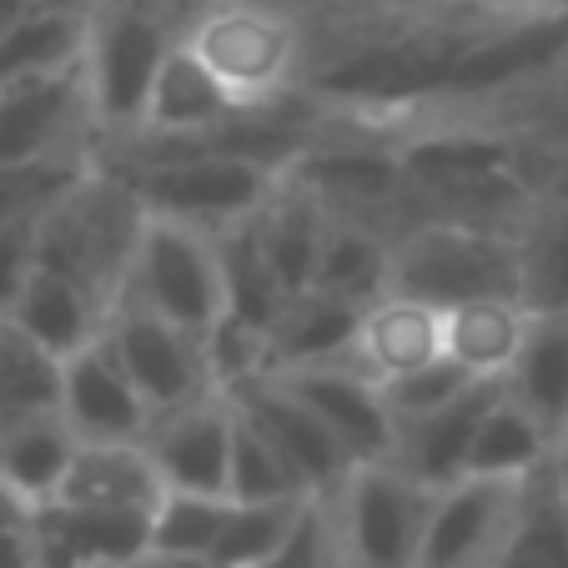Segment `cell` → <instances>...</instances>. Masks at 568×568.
Here are the masks:
<instances>
[{"label": "cell", "instance_id": "cell-1", "mask_svg": "<svg viewBox=\"0 0 568 568\" xmlns=\"http://www.w3.org/2000/svg\"><path fill=\"white\" fill-rule=\"evenodd\" d=\"M182 41H186V21L172 0H101L87 16L81 65H87L101 146L131 136L141 126L156 71Z\"/></svg>", "mask_w": 568, "mask_h": 568}, {"label": "cell", "instance_id": "cell-2", "mask_svg": "<svg viewBox=\"0 0 568 568\" xmlns=\"http://www.w3.org/2000/svg\"><path fill=\"white\" fill-rule=\"evenodd\" d=\"M433 307H458L473 297H514L518 247L514 226L463 222V216H418L393 236V287Z\"/></svg>", "mask_w": 568, "mask_h": 568}, {"label": "cell", "instance_id": "cell-3", "mask_svg": "<svg viewBox=\"0 0 568 568\" xmlns=\"http://www.w3.org/2000/svg\"><path fill=\"white\" fill-rule=\"evenodd\" d=\"M186 45L242 106L267 111L297 91L307 65V36L297 16L272 0H226L186 26Z\"/></svg>", "mask_w": 568, "mask_h": 568}, {"label": "cell", "instance_id": "cell-4", "mask_svg": "<svg viewBox=\"0 0 568 568\" xmlns=\"http://www.w3.org/2000/svg\"><path fill=\"white\" fill-rule=\"evenodd\" d=\"M141 226H146V206L126 186V176L91 161V172L41 216V262L116 302L136 257Z\"/></svg>", "mask_w": 568, "mask_h": 568}, {"label": "cell", "instance_id": "cell-5", "mask_svg": "<svg viewBox=\"0 0 568 568\" xmlns=\"http://www.w3.org/2000/svg\"><path fill=\"white\" fill-rule=\"evenodd\" d=\"M121 297L161 312V317L186 327L192 337H206L216 327V317L226 312L216 236L202 232V226L146 212V226H141V242H136V257H131Z\"/></svg>", "mask_w": 568, "mask_h": 568}, {"label": "cell", "instance_id": "cell-6", "mask_svg": "<svg viewBox=\"0 0 568 568\" xmlns=\"http://www.w3.org/2000/svg\"><path fill=\"white\" fill-rule=\"evenodd\" d=\"M433 494L438 488L403 473L393 458L357 463L343 478V488L327 494L337 514V534H343V548H347V564L353 568H418Z\"/></svg>", "mask_w": 568, "mask_h": 568}, {"label": "cell", "instance_id": "cell-7", "mask_svg": "<svg viewBox=\"0 0 568 568\" xmlns=\"http://www.w3.org/2000/svg\"><path fill=\"white\" fill-rule=\"evenodd\" d=\"M101 131L91 111L87 65L0 87V166H36L61 156H97Z\"/></svg>", "mask_w": 568, "mask_h": 568}, {"label": "cell", "instance_id": "cell-8", "mask_svg": "<svg viewBox=\"0 0 568 568\" xmlns=\"http://www.w3.org/2000/svg\"><path fill=\"white\" fill-rule=\"evenodd\" d=\"M544 478V473H538ZM538 478H483L463 473L433 494L418 568H494Z\"/></svg>", "mask_w": 568, "mask_h": 568}, {"label": "cell", "instance_id": "cell-9", "mask_svg": "<svg viewBox=\"0 0 568 568\" xmlns=\"http://www.w3.org/2000/svg\"><path fill=\"white\" fill-rule=\"evenodd\" d=\"M106 343L116 347L121 367L131 373L136 393L146 397L151 423L216 387L202 353V337H192L186 327H176V322H166L161 312L141 307L131 297H116V307H111Z\"/></svg>", "mask_w": 568, "mask_h": 568}, {"label": "cell", "instance_id": "cell-10", "mask_svg": "<svg viewBox=\"0 0 568 568\" xmlns=\"http://www.w3.org/2000/svg\"><path fill=\"white\" fill-rule=\"evenodd\" d=\"M272 377H282L327 423V433L343 443L353 463L393 458L397 423L383 397V383H373L353 357H333V363H312V367H282Z\"/></svg>", "mask_w": 568, "mask_h": 568}, {"label": "cell", "instance_id": "cell-11", "mask_svg": "<svg viewBox=\"0 0 568 568\" xmlns=\"http://www.w3.org/2000/svg\"><path fill=\"white\" fill-rule=\"evenodd\" d=\"M232 403H236V413L302 473V483H307L312 494H337L343 478L357 468L343 443L327 433V423H322L282 377H272V373L247 377L242 387H232Z\"/></svg>", "mask_w": 568, "mask_h": 568}, {"label": "cell", "instance_id": "cell-12", "mask_svg": "<svg viewBox=\"0 0 568 568\" xmlns=\"http://www.w3.org/2000/svg\"><path fill=\"white\" fill-rule=\"evenodd\" d=\"M61 413L81 443H146L151 408L106 333L61 363Z\"/></svg>", "mask_w": 568, "mask_h": 568}, {"label": "cell", "instance_id": "cell-13", "mask_svg": "<svg viewBox=\"0 0 568 568\" xmlns=\"http://www.w3.org/2000/svg\"><path fill=\"white\" fill-rule=\"evenodd\" d=\"M232 443H236V403L222 387L156 418L146 433V448L161 468V483L166 488H192V494H226V483H232Z\"/></svg>", "mask_w": 568, "mask_h": 568}, {"label": "cell", "instance_id": "cell-14", "mask_svg": "<svg viewBox=\"0 0 568 568\" xmlns=\"http://www.w3.org/2000/svg\"><path fill=\"white\" fill-rule=\"evenodd\" d=\"M347 357L373 383H393L403 373H418V367L448 357V312L423 297H408V292H383L377 302L363 307L357 343Z\"/></svg>", "mask_w": 568, "mask_h": 568}, {"label": "cell", "instance_id": "cell-15", "mask_svg": "<svg viewBox=\"0 0 568 568\" xmlns=\"http://www.w3.org/2000/svg\"><path fill=\"white\" fill-rule=\"evenodd\" d=\"M252 106L232 97V91L206 71V61L192 45H176L166 65L156 71V87L146 97L141 126L131 136H156V141H182V136H212V131L242 121Z\"/></svg>", "mask_w": 568, "mask_h": 568}, {"label": "cell", "instance_id": "cell-16", "mask_svg": "<svg viewBox=\"0 0 568 568\" xmlns=\"http://www.w3.org/2000/svg\"><path fill=\"white\" fill-rule=\"evenodd\" d=\"M111 307H116V302L101 297V292L87 287L81 277L36 262L31 282L21 287V297H16V307H11V322L21 333H31L41 347H51L55 357H71L106 333Z\"/></svg>", "mask_w": 568, "mask_h": 568}, {"label": "cell", "instance_id": "cell-17", "mask_svg": "<svg viewBox=\"0 0 568 568\" xmlns=\"http://www.w3.org/2000/svg\"><path fill=\"white\" fill-rule=\"evenodd\" d=\"M504 393V377H483L468 393H458L448 408L428 413V418L397 428V448L393 463L403 473H413L428 488H448L453 478L468 473V453H473V433H478L483 413L494 408V397Z\"/></svg>", "mask_w": 568, "mask_h": 568}, {"label": "cell", "instance_id": "cell-18", "mask_svg": "<svg viewBox=\"0 0 568 568\" xmlns=\"http://www.w3.org/2000/svg\"><path fill=\"white\" fill-rule=\"evenodd\" d=\"M26 514H31L36 548L51 558H97V564L126 568L151 548V514H136V508H91L51 498Z\"/></svg>", "mask_w": 568, "mask_h": 568}, {"label": "cell", "instance_id": "cell-19", "mask_svg": "<svg viewBox=\"0 0 568 568\" xmlns=\"http://www.w3.org/2000/svg\"><path fill=\"white\" fill-rule=\"evenodd\" d=\"M81 438L65 423V413H36V418L6 423L0 428V494L16 498L21 508H41L61 494L71 473Z\"/></svg>", "mask_w": 568, "mask_h": 568}, {"label": "cell", "instance_id": "cell-20", "mask_svg": "<svg viewBox=\"0 0 568 568\" xmlns=\"http://www.w3.org/2000/svg\"><path fill=\"white\" fill-rule=\"evenodd\" d=\"M327 226H333L327 202L282 172L277 192H272L267 206L252 216V232H257L267 262L277 267V277L287 282V292L312 287V277H317V257H322V242H327Z\"/></svg>", "mask_w": 568, "mask_h": 568}, {"label": "cell", "instance_id": "cell-21", "mask_svg": "<svg viewBox=\"0 0 568 568\" xmlns=\"http://www.w3.org/2000/svg\"><path fill=\"white\" fill-rule=\"evenodd\" d=\"M161 494H166V483H161V468L146 443H81V453H75L55 498L91 504V508L156 514Z\"/></svg>", "mask_w": 568, "mask_h": 568}, {"label": "cell", "instance_id": "cell-22", "mask_svg": "<svg viewBox=\"0 0 568 568\" xmlns=\"http://www.w3.org/2000/svg\"><path fill=\"white\" fill-rule=\"evenodd\" d=\"M357 322H363V302H347L337 292L302 287L287 297V307L272 322V367H312V363H333L347 357L357 343Z\"/></svg>", "mask_w": 568, "mask_h": 568}, {"label": "cell", "instance_id": "cell-23", "mask_svg": "<svg viewBox=\"0 0 568 568\" xmlns=\"http://www.w3.org/2000/svg\"><path fill=\"white\" fill-rule=\"evenodd\" d=\"M518 292L534 317L568 312V196H534L514 226Z\"/></svg>", "mask_w": 568, "mask_h": 568}, {"label": "cell", "instance_id": "cell-24", "mask_svg": "<svg viewBox=\"0 0 568 568\" xmlns=\"http://www.w3.org/2000/svg\"><path fill=\"white\" fill-rule=\"evenodd\" d=\"M534 312L518 297H473L448 307V357L473 377H508L528 343Z\"/></svg>", "mask_w": 568, "mask_h": 568}, {"label": "cell", "instance_id": "cell-25", "mask_svg": "<svg viewBox=\"0 0 568 568\" xmlns=\"http://www.w3.org/2000/svg\"><path fill=\"white\" fill-rule=\"evenodd\" d=\"M312 287L337 292V297L363 302V307L377 302L393 287V232L357 222V216H333Z\"/></svg>", "mask_w": 568, "mask_h": 568}, {"label": "cell", "instance_id": "cell-26", "mask_svg": "<svg viewBox=\"0 0 568 568\" xmlns=\"http://www.w3.org/2000/svg\"><path fill=\"white\" fill-rule=\"evenodd\" d=\"M504 383L554 438L568 428V312L534 317L524 353Z\"/></svg>", "mask_w": 568, "mask_h": 568}, {"label": "cell", "instance_id": "cell-27", "mask_svg": "<svg viewBox=\"0 0 568 568\" xmlns=\"http://www.w3.org/2000/svg\"><path fill=\"white\" fill-rule=\"evenodd\" d=\"M548 453H554V433L504 383V393L494 397V408L483 413L478 433H473L468 473H483V478H538L548 468Z\"/></svg>", "mask_w": 568, "mask_h": 568}, {"label": "cell", "instance_id": "cell-28", "mask_svg": "<svg viewBox=\"0 0 568 568\" xmlns=\"http://www.w3.org/2000/svg\"><path fill=\"white\" fill-rule=\"evenodd\" d=\"M87 51V16L61 11H21L0 31V87L36 81V75L65 71Z\"/></svg>", "mask_w": 568, "mask_h": 568}, {"label": "cell", "instance_id": "cell-29", "mask_svg": "<svg viewBox=\"0 0 568 568\" xmlns=\"http://www.w3.org/2000/svg\"><path fill=\"white\" fill-rule=\"evenodd\" d=\"M61 363L65 357L0 317V428L61 408Z\"/></svg>", "mask_w": 568, "mask_h": 568}, {"label": "cell", "instance_id": "cell-30", "mask_svg": "<svg viewBox=\"0 0 568 568\" xmlns=\"http://www.w3.org/2000/svg\"><path fill=\"white\" fill-rule=\"evenodd\" d=\"M212 236H216V252H222L226 312H236V317H247L272 333V322H277L282 307H287L292 292H287V282L277 277V267L267 262L252 222L226 226V232H212Z\"/></svg>", "mask_w": 568, "mask_h": 568}, {"label": "cell", "instance_id": "cell-31", "mask_svg": "<svg viewBox=\"0 0 568 568\" xmlns=\"http://www.w3.org/2000/svg\"><path fill=\"white\" fill-rule=\"evenodd\" d=\"M494 568H568V498H558L548 478L534 483Z\"/></svg>", "mask_w": 568, "mask_h": 568}, {"label": "cell", "instance_id": "cell-32", "mask_svg": "<svg viewBox=\"0 0 568 568\" xmlns=\"http://www.w3.org/2000/svg\"><path fill=\"white\" fill-rule=\"evenodd\" d=\"M226 494L247 498V504H297V498H312V488L302 483V473L292 468L242 413H236L232 483H226Z\"/></svg>", "mask_w": 568, "mask_h": 568}, {"label": "cell", "instance_id": "cell-33", "mask_svg": "<svg viewBox=\"0 0 568 568\" xmlns=\"http://www.w3.org/2000/svg\"><path fill=\"white\" fill-rule=\"evenodd\" d=\"M232 514V494H192V488H166L151 514V548H172V554L212 558L222 524Z\"/></svg>", "mask_w": 568, "mask_h": 568}, {"label": "cell", "instance_id": "cell-34", "mask_svg": "<svg viewBox=\"0 0 568 568\" xmlns=\"http://www.w3.org/2000/svg\"><path fill=\"white\" fill-rule=\"evenodd\" d=\"M302 504H307V498H297V504H247V498H232V514H226L222 538H216L206 564L212 568H257L262 558L292 534Z\"/></svg>", "mask_w": 568, "mask_h": 568}, {"label": "cell", "instance_id": "cell-35", "mask_svg": "<svg viewBox=\"0 0 568 568\" xmlns=\"http://www.w3.org/2000/svg\"><path fill=\"white\" fill-rule=\"evenodd\" d=\"M97 156H61V161H36V166H0V226L36 222L45 216L81 176L91 172Z\"/></svg>", "mask_w": 568, "mask_h": 568}, {"label": "cell", "instance_id": "cell-36", "mask_svg": "<svg viewBox=\"0 0 568 568\" xmlns=\"http://www.w3.org/2000/svg\"><path fill=\"white\" fill-rule=\"evenodd\" d=\"M202 353H206V367H212V383L222 387V393H232V387H242L247 377H262L272 367V337L257 322L236 317V312H222L216 327L202 337Z\"/></svg>", "mask_w": 568, "mask_h": 568}, {"label": "cell", "instance_id": "cell-37", "mask_svg": "<svg viewBox=\"0 0 568 568\" xmlns=\"http://www.w3.org/2000/svg\"><path fill=\"white\" fill-rule=\"evenodd\" d=\"M257 568H347V548H343V534H337L333 498L327 494L307 498L292 534Z\"/></svg>", "mask_w": 568, "mask_h": 568}, {"label": "cell", "instance_id": "cell-38", "mask_svg": "<svg viewBox=\"0 0 568 568\" xmlns=\"http://www.w3.org/2000/svg\"><path fill=\"white\" fill-rule=\"evenodd\" d=\"M473 383H483V377H473L468 367H458L453 357H438V363L418 367V373H403V377H393V383H383V397H387V408H393L397 428H408V423L448 408L453 397L468 393Z\"/></svg>", "mask_w": 568, "mask_h": 568}, {"label": "cell", "instance_id": "cell-39", "mask_svg": "<svg viewBox=\"0 0 568 568\" xmlns=\"http://www.w3.org/2000/svg\"><path fill=\"white\" fill-rule=\"evenodd\" d=\"M36 262H41V216L36 222L0 226V317H11L21 287L31 282Z\"/></svg>", "mask_w": 568, "mask_h": 568}, {"label": "cell", "instance_id": "cell-40", "mask_svg": "<svg viewBox=\"0 0 568 568\" xmlns=\"http://www.w3.org/2000/svg\"><path fill=\"white\" fill-rule=\"evenodd\" d=\"M0 568H41V548L31 534V514L0 494Z\"/></svg>", "mask_w": 568, "mask_h": 568}, {"label": "cell", "instance_id": "cell-41", "mask_svg": "<svg viewBox=\"0 0 568 568\" xmlns=\"http://www.w3.org/2000/svg\"><path fill=\"white\" fill-rule=\"evenodd\" d=\"M126 568H212V564L192 558V554H172V548H146V554H136Z\"/></svg>", "mask_w": 568, "mask_h": 568}, {"label": "cell", "instance_id": "cell-42", "mask_svg": "<svg viewBox=\"0 0 568 568\" xmlns=\"http://www.w3.org/2000/svg\"><path fill=\"white\" fill-rule=\"evenodd\" d=\"M544 478L554 483V494H558V498H568V428L554 438V453H548Z\"/></svg>", "mask_w": 568, "mask_h": 568}, {"label": "cell", "instance_id": "cell-43", "mask_svg": "<svg viewBox=\"0 0 568 568\" xmlns=\"http://www.w3.org/2000/svg\"><path fill=\"white\" fill-rule=\"evenodd\" d=\"M36 11H61V16H91L101 0H31Z\"/></svg>", "mask_w": 568, "mask_h": 568}, {"label": "cell", "instance_id": "cell-44", "mask_svg": "<svg viewBox=\"0 0 568 568\" xmlns=\"http://www.w3.org/2000/svg\"><path fill=\"white\" fill-rule=\"evenodd\" d=\"M41 568H121V564H97V558H51V554H41Z\"/></svg>", "mask_w": 568, "mask_h": 568}, {"label": "cell", "instance_id": "cell-45", "mask_svg": "<svg viewBox=\"0 0 568 568\" xmlns=\"http://www.w3.org/2000/svg\"><path fill=\"white\" fill-rule=\"evenodd\" d=\"M172 6H176V11H182V21L192 26L202 11H212V6H226V0H172Z\"/></svg>", "mask_w": 568, "mask_h": 568}, {"label": "cell", "instance_id": "cell-46", "mask_svg": "<svg viewBox=\"0 0 568 568\" xmlns=\"http://www.w3.org/2000/svg\"><path fill=\"white\" fill-rule=\"evenodd\" d=\"M21 11H31V0H0V31H6Z\"/></svg>", "mask_w": 568, "mask_h": 568}, {"label": "cell", "instance_id": "cell-47", "mask_svg": "<svg viewBox=\"0 0 568 568\" xmlns=\"http://www.w3.org/2000/svg\"><path fill=\"white\" fill-rule=\"evenodd\" d=\"M524 6H564L568 11V0H524Z\"/></svg>", "mask_w": 568, "mask_h": 568}, {"label": "cell", "instance_id": "cell-48", "mask_svg": "<svg viewBox=\"0 0 568 568\" xmlns=\"http://www.w3.org/2000/svg\"><path fill=\"white\" fill-rule=\"evenodd\" d=\"M347 568H353V564H347Z\"/></svg>", "mask_w": 568, "mask_h": 568}]
</instances>
